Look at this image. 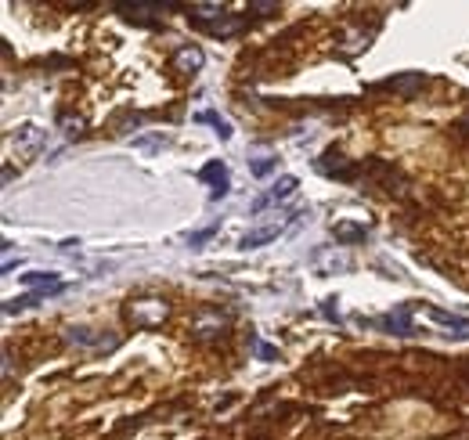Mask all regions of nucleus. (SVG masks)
Returning <instances> with one entry per match:
<instances>
[{
  "label": "nucleus",
  "instance_id": "f257e3e1",
  "mask_svg": "<svg viewBox=\"0 0 469 440\" xmlns=\"http://www.w3.org/2000/svg\"><path fill=\"white\" fill-rule=\"evenodd\" d=\"M188 25L202 29V33L209 37H235L242 33V18L235 15H224L217 4H206V8H192V15H188Z\"/></svg>",
  "mask_w": 469,
  "mask_h": 440
},
{
  "label": "nucleus",
  "instance_id": "f03ea898",
  "mask_svg": "<svg viewBox=\"0 0 469 440\" xmlns=\"http://www.w3.org/2000/svg\"><path fill=\"white\" fill-rule=\"evenodd\" d=\"M127 314H130L134 329H155V325H163V322H166L170 307H166V300H155V296H148V300H134Z\"/></svg>",
  "mask_w": 469,
  "mask_h": 440
},
{
  "label": "nucleus",
  "instance_id": "7ed1b4c3",
  "mask_svg": "<svg viewBox=\"0 0 469 440\" xmlns=\"http://www.w3.org/2000/svg\"><path fill=\"white\" fill-rule=\"evenodd\" d=\"M181 4H173V0H166V4H145V0H119L116 11L127 18V22H138V25H159L155 18H148V11H177Z\"/></svg>",
  "mask_w": 469,
  "mask_h": 440
},
{
  "label": "nucleus",
  "instance_id": "20e7f679",
  "mask_svg": "<svg viewBox=\"0 0 469 440\" xmlns=\"http://www.w3.org/2000/svg\"><path fill=\"white\" fill-rule=\"evenodd\" d=\"M300 213H289L286 220H274V224H264V228H253V231H245L242 238H238V249H260V245H267V242H274L281 231H289L293 228V220H296Z\"/></svg>",
  "mask_w": 469,
  "mask_h": 440
},
{
  "label": "nucleus",
  "instance_id": "39448f33",
  "mask_svg": "<svg viewBox=\"0 0 469 440\" xmlns=\"http://www.w3.org/2000/svg\"><path fill=\"white\" fill-rule=\"evenodd\" d=\"M372 325L379 329V332H390V336H415V325H412V307H408V303L394 307L390 314H383V318H375Z\"/></svg>",
  "mask_w": 469,
  "mask_h": 440
},
{
  "label": "nucleus",
  "instance_id": "423d86ee",
  "mask_svg": "<svg viewBox=\"0 0 469 440\" xmlns=\"http://www.w3.org/2000/svg\"><path fill=\"white\" fill-rule=\"evenodd\" d=\"M199 181L209 184V202H221V199L231 192V177H228V166H224L221 159L206 163V166L199 170Z\"/></svg>",
  "mask_w": 469,
  "mask_h": 440
},
{
  "label": "nucleus",
  "instance_id": "0eeeda50",
  "mask_svg": "<svg viewBox=\"0 0 469 440\" xmlns=\"http://www.w3.org/2000/svg\"><path fill=\"white\" fill-rule=\"evenodd\" d=\"M379 87H383V90H394V94H401V98H415V94L426 87V73H397V76L383 80Z\"/></svg>",
  "mask_w": 469,
  "mask_h": 440
},
{
  "label": "nucleus",
  "instance_id": "6e6552de",
  "mask_svg": "<svg viewBox=\"0 0 469 440\" xmlns=\"http://www.w3.org/2000/svg\"><path fill=\"white\" fill-rule=\"evenodd\" d=\"M426 314H430V322L448 329V336L469 339V318H462V314H451V310H441V307H426Z\"/></svg>",
  "mask_w": 469,
  "mask_h": 440
},
{
  "label": "nucleus",
  "instance_id": "1a4fd4ad",
  "mask_svg": "<svg viewBox=\"0 0 469 440\" xmlns=\"http://www.w3.org/2000/svg\"><path fill=\"white\" fill-rule=\"evenodd\" d=\"M318 170L325 177H339V181H354V173H358V166L343 159V152H336V148H329L322 159H318Z\"/></svg>",
  "mask_w": 469,
  "mask_h": 440
},
{
  "label": "nucleus",
  "instance_id": "9d476101",
  "mask_svg": "<svg viewBox=\"0 0 469 440\" xmlns=\"http://www.w3.org/2000/svg\"><path fill=\"white\" fill-rule=\"evenodd\" d=\"M202 61H206V54H202V47H181L177 54H173V69L177 73H199L202 69Z\"/></svg>",
  "mask_w": 469,
  "mask_h": 440
},
{
  "label": "nucleus",
  "instance_id": "9b49d317",
  "mask_svg": "<svg viewBox=\"0 0 469 440\" xmlns=\"http://www.w3.org/2000/svg\"><path fill=\"white\" fill-rule=\"evenodd\" d=\"M22 286L37 289V293H61V281L54 271H29V274H22Z\"/></svg>",
  "mask_w": 469,
  "mask_h": 440
},
{
  "label": "nucleus",
  "instance_id": "f8f14e48",
  "mask_svg": "<svg viewBox=\"0 0 469 440\" xmlns=\"http://www.w3.org/2000/svg\"><path fill=\"white\" fill-rule=\"evenodd\" d=\"M329 231H332V238H336V242L351 245V242H361V238L368 235V224H354V220H336V224H332Z\"/></svg>",
  "mask_w": 469,
  "mask_h": 440
},
{
  "label": "nucleus",
  "instance_id": "ddd939ff",
  "mask_svg": "<svg viewBox=\"0 0 469 440\" xmlns=\"http://www.w3.org/2000/svg\"><path fill=\"white\" fill-rule=\"evenodd\" d=\"M66 336H69V343H80V347H116V339H98V336H94L90 329H66Z\"/></svg>",
  "mask_w": 469,
  "mask_h": 440
},
{
  "label": "nucleus",
  "instance_id": "4468645a",
  "mask_svg": "<svg viewBox=\"0 0 469 440\" xmlns=\"http://www.w3.org/2000/svg\"><path fill=\"white\" fill-rule=\"evenodd\" d=\"M44 130L37 127V123H22V127H18V134H15V141L22 145V148H40L44 145Z\"/></svg>",
  "mask_w": 469,
  "mask_h": 440
},
{
  "label": "nucleus",
  "instance_id": "2eb2a0df",
  "mask_svg": "<svg viewBox=\"0 0 469 440\" xmlns=\"http://www.w3.org/2000/svg\"><path fill=\"white\" fill-rule=\"evenodd\" d=\"M296 188H300V181H296L293 173H286V177H278V181H274V188H271V192H267V202H281V199H289V195L296 192Z\"/></svg>",
  "mask_w": 469,
  "mask_h": 440
},
{
  "label": "nucleus",
  "instance_id": "dca6fc26",
  "mask_svg": "<svg viewBox=\"0 0 469 440\" xmlns=\"http://www.w3.org/2000/svg\"><path fill=\"white\" fill-rule=\"evenodd\" d=\"M195 119H199V123H209V127H213V134L221 138V141H231V134H235V130H231V123H228V119H221L217 112H199Z\"/></svg>",
  "mask_w": 469,
  "mask_h": 440
},
{
  "label": "nucleus",
  "instance_id": "f3484780",
  "mask_svg": "<svg viewBox=\"0 0 469 440\" xmlns=\"http://www.w3.org/2000/svg\"><path fill=\"white\" fill-rule=\"evenodd\" d=\"M166 141H170V138H166L163 130H155V134H141V138H134L130 145H134L138 152H159Z\"/></svg>",
  "mask_w": 469,
  "mask_h": 440
},
{
  "label": "nucleus",
  "instance_id": "a211bd4d",
  "mask_svg": "<svg viewBox=\"0 0 469 440\" xmlns=\"http://www.w3.org/2000/svg\"><path fill=\"white\" fill-rule=\"evenodd\" d=\"M274 166H278V159H271V155H260V159L249 163V173H253V177H267Z\"/></svg>",
  "mask_w": 469,
  "mask_h": 440
},
{
  "label": "nucleus",
  "instance_id": "6ab92c4d",
  "mask_svg": "<svg viewBox=\"0 0 469 440\" xmlns=\"http://www.w3.org/2000/svg\"><path fill=\"white\" fill-rule=\"evenodd\" d=\"M249 11L260 15V18H267V15H274V11H278V4H274V0H253V4H249Z\"/></svg>",
  "mask_w": 469,
  "mask_h": 440
},
{
  "label": "nucleus",
  "instance_id": "aec40b11",
  "mask_svg": "<svg viewBox=\"0 0 469 440\" xmlns=\"http://www.w3.org/2000/svg\"><path fill=\"white\" fill-rule=\"evenodd\" d=\"M213 235H217V224H213V228H202V231H195V235H188V245L199 249V245H202V242H209Z\"/></svg>",
  "mask_w": 469,
  "mask_h": 440
},
{
  "label": "nucleus",
  "instance_id": "412c9836",
  "mask_svg": "<svg viewBox=\"0 0 469 440\" xmlns=\"http://www.w3.org/2000/svg\"><path fill=\"white\" fill-rule=\"evenodd\" d=\"M61 127H66V134H80L83 130V119L76 116V119H61Z\"/></svg>",
  "mask_w": 469,
  "mask_h": 440
},
{
  "label": "nucleus",
  "instance_id": "4be33fe9",
  "mask_svg": "<svg viewBox=\"0 0 469 440\" xmlns=\"http://www.w3.org/2000/svg\"><path fill=\"white\" fill-rule=\"evenodd\" d=\"M257 354H260L264 361H274V358H278V350H274V347H267V343H257Z\"/></svg>",
  "mask_w": 469,
  "mask_h": 440
},
{
  "label": "nucleus",
  "instance_id": "5701e85b",
  "mask_svg": "<svg viewBox=\"0 0 469 440\" xmlns=\"http://www.w3.org/2000/svg\"><path fill=\"white\" fill-rule=\"evenodd\" d=\"M462 127H465V130H469V116H465V119H462Z\"/></svg>",
  "mask_w": 469,
  "mask_h": 440
}]
</instances>
